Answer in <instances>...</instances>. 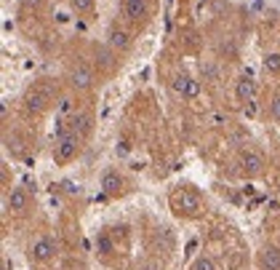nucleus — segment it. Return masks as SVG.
<instances>
[{
	"mask_svg": "<svg viewBox=\"0 0 280 270\" xmlns=\"http://www.w3.org/2000/svg\"><path fill=\"white\" fill-rule=\"evenodd\" d=\"M171 209L176 214H184V217H197L203 211V201L200 195L190 187H179L176 193H171Z\"/></svg>",
	"mask_w": 280,
	"mask_h": 270,
	"instance_id": "obj_1",
	"label": "nucleus"
},
{
	"mask_svg": "<svg viewBox=\"0 0 280 270\" xmlns=\"http://www.w3.org/2000/svg\"><path fill=\"white\" fill-rule=\"evenodd\" d=\"M80 134H75L72 128L69 131H64L59 139H56V147H54V158H56V163H69L78 152H80Z\"/></svg>",
	"mask_w": 280,
	"mask_h": 270,
	"instance_id": "obj_2",
	"label": "nucleus"
},
{
	"mask_svg": "<svg viewBox=\"0 0 280 270\" xmlns=\"http://www.w3.org/2000/svg\"><path fill=\"white\" fill-rule=\"evenodd\" d=\"M54 254H56V241L48 236L32 241V246H30V257L35 262H48V260H54Z\"/></svg>",
	"mask_w": 280,
	"mask_h": 270,
	"instance_id": "obj_3",
	"label": "nucleus"
},
{
	"mask_svg": "<svg viewBox=\"0 0 280 270\" xmlns=\"http://www.w3.org/2000/svg\"><path fill=\"white\" fill-rule=\"evenodd\" d=\"M69 86L78 88V91H86L93 86V73H91V67L86 64H78L72 73H69Z\"/></svg>",
	"mask_w": 280,
	"mask_h": 270,
	"instance_id": "obj_4",
	"label": "nucleus"
},
{
	"mask_svg": "<svg viewBox=\"0 0 280 270\" xmlns=\"http://www.w3.org/2000/svg\"><path fill=\"white\" fill-rule=\"evenodd\" d=\"M24 102H27L30 112H43L45 107H48V102H51V91L48 88H32Z\"/></svg>",
	"mask_w": 280,
	"mask_h": 270,
	"instance_id": "obj_5",
	"label": "nucleus"
},
{
	"mask_svg": "<svg viewBox=\"0 0 280 270\" xmlns=\"http://www.w3.org/2000/svg\"><path fill=\"white\" fill-rule=\"evenodd\" d=\"M240 169L246 177H256V174H262V169H264V158L259 152L248 150V152H243V158H240Z\"/></svg>",
	"mask_w": 280,
	"mask_h": 270,
	"instance_id": "obj_6",
	"label": "nucleus"
},
{
	"mask_svg": "<svg viewBox=\"0 0 280 270\" xmlns=\"http://www.w3.org/2000/svg\"><path fill=\"white\" fill-rule=\"evenodd\" d=\"M259 267L262 270H280V249L277 246H264L259 252Z\"/></svg>",
	"mask_w": 280,
	"mask_h": 270,
	"instance_id": "obj_7",
	"label": "nucleus"
},
{
	"mask_svg": "<svg viewBox=\"0 0 280 270\" xmlns=\"http://www.w3.org/2000/svg\"><path fill=\"white\" fill-rule=\"evenodd\" d=\"M6 204H8L11 211H24L30 206V195H27L24 187H14V190L8 193V201Z\"/></svg>",
	"mask_w": 280,
	"mask_h": 270,
	"instance_id": "obj_8",
	"label": "nucleus"
},
{
	"mask_svg": "<svg viewBox=\"0 0 280 270\" xmlns=\"http://www.w3.org/2000/svg\"><path fill=\"white\" fill-rule=\"evenodd\" d=\"M123 14H125V19L139 21L147 14V0H123Z\"/></svg>",
	"mask_w": 280,
	"mask_h": 270,
	"instance_id": "obj_9",
	"label": "nucleus"
},
{
	"mask_svg": "<svg viewBox=\"0 0 280 270\" xmlns=\"http://www.w3.org/2000/svg\"><path fill=\"white\" fill-rule=\"evenodd\" d=\"M120 187H123V179H120L118 171H104V177H101V190L104 193H107V195H118Z\"/></svg>",
	"mask_w": 280,
	"mask_h": 270,
	"instance_id": "obj_10",
	"label": "nucleus"
},
{
	"mask_svg": "<svg viewBox=\"0 0 280 270\" xmlns=\"http://www.w3.org/2000/svg\"><path fill=\"white\" fill-rule=\"evenodd\" d=\"M253 94H256V86L251 78H240L235 83V97L238 102H253Z\"/></svg>",
	"mask_w": 280,
	"mask_h": 270,
	"instance_id": "obj_11",
	"label": "nucleus"
},
{
	"mask_svg": "<svg viewBox=\"0 0 280 270\" xmlns=\"http://www.w3.org/2000/svg\"><path fill=\"white\" fill-rule=\"evenodd\" d=\"M69 128H72L75 134L86 137V134L91 131V115H86V112H80V115H72V121H69Z\"/></svg>",
	"mask_w": 280,
	"mask_h": 270,
	"instance_id": "obj_12",
	"label": "nucleus"
},
{
	"mask_svg": "<svg viewBox=\"0 0 280 270\" xmlns=\"http://www.w3.org/2000/svg\"><path fill=\"white\" fill-rule=\"evenodd\" d=\"M110 46H112V49L125 51L128 46H131V40H128V32L120 30V27H112V30H110Z\"/></svg>",
	"mask_w": 280,
	"mask_h": 270,
	"instance_id": "obj_13",
	"label": "nucleus"
},
{
	"mask_svg": "<svg viewBox=\"0 0 280 270\" xmlns=\"http://www.w3.org/2000/svg\"><path fill=\"white\" fill-rule=\"evenodd\" d=\"M190 75H176V78H173L171 80V88H173V94H179V97H184V94H187V86H190Z\"/></svg>",
	"mask_w": 280,
	"mask_h": 270,
	"instance_id": "obj_14",
	"label": "nucleus"
},
{
	"mask_svg": "<svg viewBox=\"0 0 280 270\" xmlns=\"http://www.w3.org/2000/svg\"><path fill=\"white\" fill-rule=\"evenodd\" d=\"M264 70L272 75H280V54H267L264 56Z\"/></svg>",
	"mask_w": 280,
	"mask_h": 270,
	"instance_id": "obj_15",
	"label": "nucleus"
},
{
	"mask_svg": "<svg viewBox=\"0 0 280 270\" xmlns=\"http://www.w3.org/2000/svg\"><path fill=\"white\" fill-rule=\"evenodd\" d=\"M192 270H216V262H214L208 254H200V257L192 262Z\"/></svg>",
	"mask_w": 280,
	"mask_h": 270,
	"instance_id": "obj_16",
	"label": "nucleus"
},
{
	"mask_svg": "<svg viewBox=\"0 0 280 270\" xmlns=\"http://www.w3.org/2000/svg\"><path fill=\"white\" fill-rule=\"evenodd\" d=\"M69 6H72V11H78V14H88L93 8V0H69Z\"/></svg>",
	"mask_w": 280,
	"mask_h": 270,
	"instance_id": "obj_17",
	"label": "nucleus"
},
{
	"mask_svg": "<svg viewBox=\"0 0 280 270\" xmlns=\"http://www.w3.org/2000/svg\"><path fill=\"white\" fill-rule=\"evenodd\" d=\"M195 97H200V80H190V86H187V94H184V99H195Z\"/></svg>",
	"mask_w": 280,
	"mask_h": 270,
	"instance_id": "obj_18",
	"label": "nucleus"
},
{
	"mask_svg": "<svg viewBox=\"0 0 280 270\" xmlns=\"http://www.w3.org/2000/svg\"><path fill=\"white\" fill-rule=\"evenodd\" d=\"M96 249H99L101 254H110V252H112V241L107 238V233H101V236H99V241H96Z\"/></svg>",
	"mask_w": 280,
	"mask_h": 270,
	"instance_id": "obj_19",
	"label": "nucleus"
},
{
	"mask_svg": "<svg viewBox=\"0 0 280 270\" xmlns=\"http://www.w3.org/2000/svg\"><path fill=\"white\" fill-rule=\"evenodd\" d=\"M62 187H64V193H67V195H78V193H80V187H78L75 182H69V179L62 182Z\"/></svg>",
	"mask_w": 280,
	"mask_h": 270,
	"instance_id": "obj_20",
	"label": "nucleus"
},
{
	"mask_svg": "<svg viewBox=\"0 0 280 270\" xmlns=\"http://www.w3.org/2000/svg\"><path fill=\"white\" fill-rule=\"evenodd\" d=\"M270 110H272V118L280 123V94H277V97L272 99V107H270Z\"/></svg>",
	"mask_w": 280,
	"mask_h": 270,
	"instance_id": "obj_21",
	"label": "nucleus"
},
{
	"mask_svg": "<svg viewBox=\"0 0 280 270\" xmlns=\"http://www.w3.org/2000/svg\"><path fill=\"white\" fill-rule=\"evenodd\" d=\"M69 110H72V102H69V99H62V102H59V112H69Z\"/></svg>",
	"mask_w": 280,
	"mask_h": 270,
	"instance_id": "obj_22",
	"label": "nucleus"
},
{
	"mask_svg": "<svg viewBox=\"0 0 280 270\" xmlns=\"http://www.w3.org/2000/svg\"><path fill=\"white\" fill-rule=\"evenodd\" d=\"M24 3H27V6H32V8H35V6H40V0H24Z\"/></svg>",
	"mask_w": 280,
	"mask_h": 270,
	"instance_id": "obj_23",
	"label": "nucleus"
}]
</instances>
